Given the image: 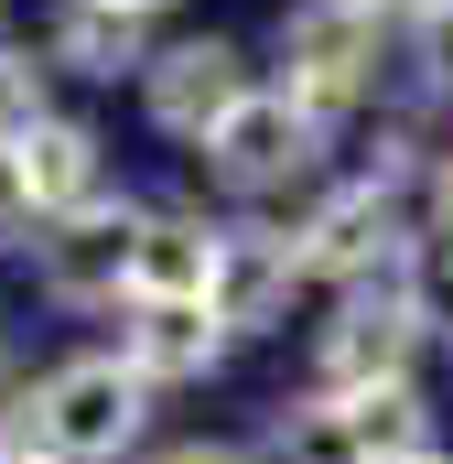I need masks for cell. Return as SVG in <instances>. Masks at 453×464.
Masks as SVG:
<instances>
[{
    "label": "cell",
    "instance_id": "cell-2",
    "mask_svg": "<svg viewBox=\"0 0 453 464\" xmlns=\"http://www.w3.org/2000/svg\"><path fill=\"white\" fill-rule=\"evenodd\" d=\"M151 421V378L130 356H65L43 389H33V432L54 464H119Z\"/></svg>",
    "mask_w": 453,
    "mask_h": 464
},
{
    "label": "cell",
    "instance_id": "cell-4",
    "mask_svg": "<svg viewBox=\"0 0 453 464\" xmlns=\"http://www.w3.org/2000/svg\"><path fill=\"white\" fill-rule=\"evenodd\" d=\"M140 217H151V206L98 195V206H76V217L33 227V281H43V303H65V314L119 303V292H130V270H140Z\"/></svg>",
    "mask_w": 453,
    "mask_h": 464
},
{
    "label": "cell",
    "instance_id": "cell-22",
    "mask_svg": "<svg viewBox=\"0 0 453 464\" xmlns=\"http://www.w3.org/2000/svg\"><path fill=\"white\" fill-rule=\"evenodd\" d=\"M130 11H162V0H130Z\"/></svg>",
    "mask_w": 453,
    "mask_h": 464
},
{
    "label": "cell",
    "instance_id": "cell-18",
    "mask_svg": "<svg viewBox=\"0 0 453 464\" xmlns=\"http://www.w3.org/2000/svg\"><path fill=\"white\" fill-rule=\"evenodd\" d=\"M151 464H259V454H237V443H162Z\"/></svg>",
    "mask_w": 453,
    "mask_h": 464
},
{
    "label": "cell",
    "instance_id": "cell-15",
    "mask_svg": "<svg viewBox=\"0 0 453 464\" xmlns=\"http://www.w3.org/2000/svg\"><path fill=\"white\" fill-rule=\"evenodd\" d=\"M43 130V65L33 54H0V151H22Z\"/></svg>",
    "mask_w": 453,
    "mask_h": 464
},
{
    "label": "cell",
    "instance_id": "cell-14",
    "mask_svg": "<svg viewBox=\"0 0 453 464\" xmlns=\"http://www.w3.org/2000/svg\"><path fill=\"white\" fill-rule=\"evenodd\" d=\"M345 421H356V443H367L378 464L432 454V421H421V400H410V389H367V400H345Z\"/></svg>",
    "mask_w": 453,
    "mask_h": 464
},
{
    "label": "cell",
    "instance_id": "cell-6",
    "mask_svg": "<svg viewBox=\"0 0 453 464\" xmlns=\"http://www.w3.org/2000/svg\"><path fill=\"white\" fill-rule=\"evenodd\" d=\"M313 151H324V119L303 109V98H281V87H259V98L206 140V173L237 184V195H270V184H292Z\"/></svg>",
    "mask_w": 453,
    "mask_h": 464
},
{
    "label": "cell",
    "instance_id": "cell-9",
    "mask_svg": "<svg viewBox=\"0 0 453 464\" xmlns=\"http://www.w3.org/2000/svg\"><path fill=\"white\" fill-rule=\"evenodd\" d=\"M292 281H303V248L270 227H226V270H217V324L226 335H270L281 324V303H292Z\"/></svg>",
    "mask_w": 453,
    "mask_h": 464
},
{
    "label": "cell",
    "instance_id": "cell-13",
    "mask_svg": "<svg viewBox=\"0 0 453 464\" xmlns=\"http://www.w3.org/2000/svg\"><path fill=\"white\" fill-rule=\"evenodd\" d=\"M259 464H378V454L356 443L345 400H303V411H281V421L259 432Z\"/></svg>",
    "mask_w": 453,
    "mask_h": 464
},
{
    "label": "cell",
    "instance_id": "cell-23",
    "mask_svg": "<svg viewBox=\"0 0 453 464\" xmlns=\"http://www.w3.org/2000/svg\"><path fill=\"white\" fill-rule=\"evenodd\" d=\"M410 464H443V454H410Z\"/></svg>",
    "mask_w": 453,
    "mask_h": 464
},
{
    "label": "cell",
    "instance_id": "cell-3",
    "mask_svg": "<svg viewBox=\"0 0 453 464\" xmlns=\"http://www.w3.org/2000/svg\"><path fill=\"white\" fill-rule=\"evenodd\" d=\"M421 292H410V270L389 281V292H345V314L324 324V346H313V378H324V400H367V389H410V356H421Z\"/></svg>",
    "mask_w": 453,
    "mask_h": 464
},
{
    "label": "cell",
    "instance_id": "cell-12",
    "mask_svg": "<svg viewBox=\"0 0 453 464\" xmlns=\"http://www.w3.org/2000/svg\"><path fill=\"white\" fill-rule=\"evenodd\" d=\"M22 173H33V206H43V227L109 195V173H98V130H76V119H43V130L22 140Z\"/></svg>",
    "mask_w": 453,
    "mask_h": 464
},
{
    "label": "cell",
    "instance_id": "cell-7",
    "mask_svg": "<svg viewBox=\"0 0 453 464\" xmlns=\"http://www.w3.org/2000/svg\"><path fill=\"white\" fill-rule=\"evenodd\" d=\"M292 248H303V281H367V270H389L400 259V206H389V184H345L335 206H313L303 227H292Z\"/></svg>",
    "mask_w": 453,
    "mask_h": 464
},
{
    "label": "cell",
    "instance_id": "cell-1",
    "mask_svg": "<svg viewBox=\"0 0 453 464\" xmlns=\"http://www.w3.org/2000/svg\"><path fill=\"white\" fill-rule=\"evenodd\" d=\"M378 44H389L378 0H292L281 11V98H303L313 119H345L378 87Z\"/></svg>",
    "mask_w": 453,
    "mask_h": 464
},
{
    "label": "cell",
    "instance_id": "cell-16",
    "mask_svg": "<svg viewBox=\"0 0 453 464\" xmlns=\"http://www.w3.org/2000/svg\"><path fill=\"white\" fill-rule=\"evenodd\" d=\"M11 227H43V206H33V173H22V151H0V237Z\"/></svg>",
    "mask_w": 453,
    "mask_h": 464
},
{
    "label": "cell",
    "instance_id": "cell-11",
    "mask_svg": "<svg viewBox=\"0 0 453 464\" xmlns=\"http://www.w3.org/2000/svg\"><path fill=\"white\" fill-rule=\"evenodd\" d=\"M130 367L162 389V378H206L226 356V324H217V303H130Z\"/></svg>",
    "mask_w": 453,
    "mask_h": 464
},
{
    "label": "cell",
    "instance_id": "cell-8",
    "mask_svg": "<svg viewBox=\"0 0 453 464\" xmlns=\"http://www.w3.org/2000/svg\"><path fill=\"white\" fill-rule=\"evenodd\" d=\"M43 65H76V76H151V11H130V0H54Z\"/></svg>",
    "mask_w": 453,
    "mask_h": 464
},
{
    "label": "cell",
    "instance_id": "cell-19",
    "mask_svg": "<svg viewBox=\"0 0 453 464\" xmlns=\"http://www.w3.org/2000/svg\"><path fill=\"white\" fill-rule=\"evenodd\" d=\"M22 421H33V400H22V389H11V367H0V443H11Z\"/></svg>",
    "mask_w": 453,
    "mask_h": 464
},
{
    "label": "cell",
    "instance_id": "cell-20",
    "mask_svg": "<svg viewBox=\"0 0 453 464\" xmlns=\"http://www.w3.org/2000/svg\"><path fill=\"white\" fill-rule=\"evenodd\" d=\"M378 11H443V0H378Z\"/></svg>",
    "mask_w": 453,
    "mask_h": 464
},
{
    "label": "cell",
    "instance_id": "cell-5",
    "mask_svg": "<svg viewBox=\"0 0 453 464\" xmlns=\"http://www.w3.org/2000/svg\"><path fill=\"white\" fill-rule=\"evenodd\" d=\"M259 87H248V54L226 44V33H206V44H173V54H151V76H140V109H151V130L162 140H217L226 119L248 109Z\"/></svg>",
    "mask_w": 453,
    "mask_h": 464
},
{
    "label": "cell",
    "instance_id": "cell-17",
    "mask_svg": "<svg viewBox=\"0 0 453 464\" xmlns=\"http://www.w3.org/2000/svg\"><path fill=\"white\" fill-rule=\"evenodd\" d=\"M421 76L453 87V0H443V11H421Z\"/></svg>",
    "mask_w": 453,
    "mask_h": 464
},
{
    "label": "cell",
    "instance_id": "cell-21",
    "mask_svg": "<svg viewBox=\"0 0 453 464\" xmlns=\"http://www.w3.org/2000/svg\"><path fill=\"white\" fill-rule=\"evenodd\" d=\"M443 206H453V162H443Z\"/></svg>",
    "mask_w": 453,
    "mask_h": 464
},
{
    "label": "cell",
    "instance_id": "cell-10",
    "mask_svg": "<svg viewBox=\"0 0 453 464\" xmlns=\"http://www.w3.org/2000/svg\"><path fill=\"white\" fill-rule=\"evenodd\" d=\"M217 270H226V227H206V217H140L130 303H217Z\"/></svg>",
    "mask_w": 453,
    "mask_h": 464
}]
</instances>
